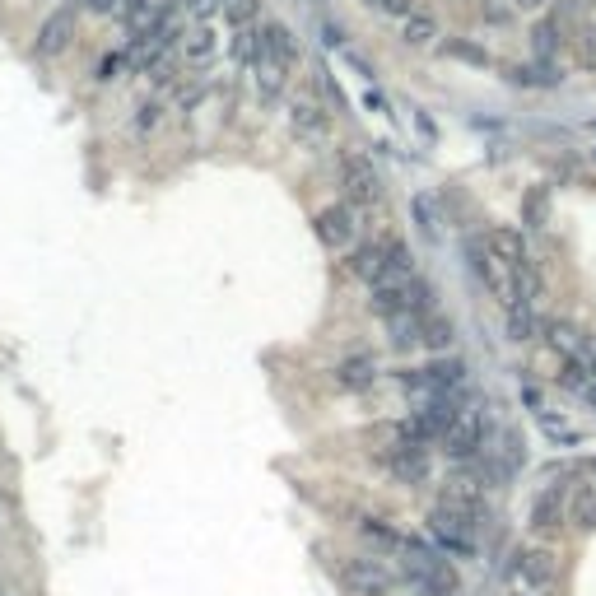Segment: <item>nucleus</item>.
Listing matches in <instances>:
<instances>
[{
  "label": "nucleus",
  "instance_id": "f257e3e1",
  "mask_svg": "<svg viewBox=\"0 0 596 596\" xmlns=\"http://www.w3.org/2000/svg\"><path fill=\"white\" fill-rule=\"evenodd\" d=\"M336 578L350 596H387L396 587V573L378 555H345L336 564Z\"/></svg>",
  "mask_w": 596,
  "mask_h": 596
},
{
  "label": "nucleus",
  "instance_id": "f03ea898",
  "mask_svg": "<svg viewBox=\"0 0 596 596\" xmlns=\"http://www.w3.org/2000/svg\"><path fill=\"white\" fill-rule=\"evenodd\" d=\"M424 531H429V541H434L443 555H461V559L475 555V517L457 513V508H443V503H438L434 513H429V522H424Z\"/></svg>",
  "mask_w": 596,
  "mask_h": 596
},
{
  "label": "nucleus",
  "instance_id": "7ed1b4c3",
  "mask_svg": "<svg viewBox=\"0 0 596 596\" xmlns=\"http://www.w3.org/2000/svg\"><path fill=\"white\" fill-rule=\"evenodd\" d=\"M340 187H345L350 205H382V196H387V182H382V173L373 168V159H368V154H359V149L340 154Z\"/></svg>",
  "mask_w": 596,
  "mask_h": 596
},
{
  "label": "nucleus",
  "instance_id": "20e7f679",
  "mask_svg": "<svg viewBox=\"0 0 596 596\" xmlns=\"http://www.w3.org/2000/svg\"><path fill=\"white\" fill-rule=\"evenodd\" d=\"M508 578H522V583H527L531 592H550V587L559 583V555H555V550H541V545L513 550Z\"/></svg>",
  "mask_w": 596,
  "mask_h": 596
},
{
  "label": "nucleus",
  "instance_id": "39448f33",
  "mask_svg": "<svg viewBox=\"0 0 596 596\" xmlns=\"http://www.w3.org/2000/svg\"><path fill=\"white\" fill-rule=\"evenodd\" d=\"M438 503H443V508H457V513H466V517H480L485 513V475L475 471V466L452 471L443 494H438Z\"/></svg>",
  "mask_w": 596,
  "mask_h": 596
},
{
  "label": "nucleus",
  "instance_id": "423d86ee",
  "mask_svg": "<svg viewBox=\"0 0 596 596\" xmlns=\"http://www.w3.org/2000/svg\"><path fill=\"white\" fill-rule=\"evenodd\" d=\"M312 229H317V243L322 247H331V252H350L354 233H359V215H354V205H326V210H317Z\"/></svg>",
  "mask_w": 596,
  "mask_h": 596
},
{
  "label": "nucleus",
  "instance_id": "0eeeda50",
  "mask_svg": "<svg viewBox=\"0 0 596 596\" xmlns=\"http://www.w3.org/2000/svg\"><path fill=\"white\" fill-rule=\"evenodd\" d=\"M485 447V415L480 410H461V420L452 424V434L443 438V452L452 461H475Z\"/></svg>",
  "mask_w": 596,
  "mask_h": 596
},
{
  "label": "nucleus",
  "instance_id": "6e6552de",
  "mask_svg": "<svg viewBox=\"0 0 596 596\" xmlns=\"http://www.w3.org/2000/svg\"><path fill=\"white\" fill-rule=\"evenodd\" d=\"M75 28H80L75 10H52L47 19H42L38 38H33V52H38L42 61H56V56H61L70 42H75Z\"/></svg>",
  "mask_w": 596,
  "mask_h": 596
},
{
  "label": "nucleus",
  "instance_id": "1a4fd4ad",
  "mask_svg": "<svg viewBox=\"0 0 596 596\" xmlns=\"http://www.w3.org/2000/svg\"><path fill=\"white\" fill-rule=\"evenodd\" d=\"M350 275H354V280H364L368 289L387 285V275H392V252H387V238L354 247V252H350Z\"/></svg>",
  "mask_w": 596,
  "mask_h": 596
},
{
  "label": "nucleus",
  "instance_id": "9d476101",
  "mask_svg": "<svg viewBox=\"0 0 596 596\" xmlns=\"http://www.w3.org/2000/svg\"><path fill=\"white\" fill-rule=\"evenodd\" d=\"M289 131H294L303 145H322L331 136V112L322 103H312V98H298L294 108H289Z\"/></svg>",
  "mask_w": 596,
  "mask_h": 596
},
{
  "label": "nucleus",
  "instance_id": "9b49d317",
  "mask_svg": "<svg viewBox=\"0 0 596 596\" xmlns=\"http://www.w3.org/2000/svg\"><path fill=\"white\" fill-rule=\"evenodd\" d=\"M559 522H569V494L559 485H550V489L536 494V503H531L527 527L536 531V536H550V531H559Z\"/></svg>",
  "mask_w": 596,
  "mask_h": 596
},
{
  "label": "nucleus",
  "instance_id": "f8f14e48",
  "mask_svg": "<svg viewBox=\"0 0 596 596\" xmlns=\"http://www.w3.org/2000/svg\"><path fill=\"white\" fill-rule=\"evenodd\" d=\"M387 471H392L396 485H410V489L429 485V475H434L429 447H401V452H392V457H387Z\"/></svg>",
  "mask_w": 596,
  "mask_h": 596
},
{
  "label": "nucleus",
  "instance_id": "ddd939ff",
  "mask_svg": "<svg viewBox=\"0 0 596 596\" xmlns=\"http://www.w3.org/2000/svg\"><path fill=\"white\" fill-rule=\"evenodd\" d=\"M126 28L136 33V38H149V33H159L168 28V14H173V0H126Z\"/></svg>",
  "mask_w": 596,
  "mask_h": 596
},
{
  "label": "nucleus",
  "instance_id": "4468645a",
  "mask_svg": "<svg viewBox=\"0 0 596 596\" xmlns=\"http://www.w3.org/2000/svg\"><path fill=\"white\" fill-rule=\"evenodd\" d=\"M485 247L508 266V271H517V266H527L531 261L527 238H522V229H513V224H494V229L485 233Z\"/></svg>",
  "mask_w": 596,
  "mask_h": 596
},
{
  "label": "nucleus",
  "instance_id": "2eb2a0df",
  "mask_svg": "<svg viewBox=\"0 0 596 596\" xmlns=\"http://www.w3.org/2000/svg\"><path fill=\"white\" fill-rule=\"evenodd\" d=\"M261 56L266 61H275V66H294L298 61V42H294V33H289L280 19H271V24H261ZM257 56V61H261Z\"/></svg>",
  "mask_w": 596,
  "mask_h": 596
},
{
  "label": "nucleus",
  "instance_id": "dca6fc26",
  "mask_svg": "<svg viewBox=\"0 0 596 596\" xmlns=\"http://www.w3.org/2000/svg\"><path fill=\"white\" fill-rule=\"evenodd\" d=\"M378 382V359L373 354H350L336 364V387L340 392H368Z\"/></svg>",
  "mask_w": 596,
  "mask_h": 596
},
{
  "label": "nucleus",
  "instance_id": "f3484780",
  "mask_svg": "<svg viewBox=\"0 0 596 596\" xmlns=\"http://www.w3.org/2000/svg\"><path fill=\"white\" fill-rule=\"evenodd\" d=\"M569 527L596 531V480H578L569 489Z\"/></svg>",
  "mask_w": 596,
  "mask_h": 596
},
{
  "label": "nucleus",
  "instance_id": "a211bd4d",
  "mask_svg": "<svg viewBox=\"0 0 596 596\" xmlns=\"http://www.w3.org/2000/svg\"><path fill=\"white\" fill-rule=\"evenodd\" d=\"M559 19L555 14H541V19H536V24H531V52H536V61H555L559 56V47H564V38H559Z\"/></svg>",
  "mask_w": 596,
  "mask_h": 596
},
{
  "label": "nucleus",
  "instance_id": "6ab92c4d",
  "mask_svg": "<svg viewBox=\"0 0 596 596\" xmlns=\"http://www.w3.org/2000/svg\"><path fill=\"white\" fill-rule=\"evenodd\" d=\"M410 583L420 587L424 596H457V569L447 564V559H438V564H429V569H420Z\"/></svg>",
  "mask_w": 596,
  "mask_h": 596
},
{
  "label": "nucleus",
  "instance_id": "aec40b11",
  "mask_svg": "<svg viewBox=\"0 0 596 596\" xmlns=\"http://www.w3.org/2000/svg\"><path fill=\"white\" fill-rule=\"evenodd\" d=\"M541 336H545V345H550L555 354L573 359V354H583V336H587V331H578L573 322H545Z\"/></svg>",
  "mask_w": 596,
  "mask_h": 596
},
{
  "label": "nucleus",
  "instance_id": "412c9836",
  "mask_svg": "<svg viewBox=\"0 0 596 596\" xmlns=\"http://www.w3.org/2000/svg\"><path fill=\"white\" fill-rule=\"evenodd\" d=\"M359 536H364L368 545L387 550V555H401V545H406V536H401L392 522H382V517H359Z\"/></svg>",
  "mask_w": 596,
  "mask_h": 596
},
{
  "label": "nucleus",
  "instance_id": "4be33fe9",
  "mask_svg": "<svg viewBox=\"0 0 596 596\" xmlns=\"http://www.w3.org/2000/svg\"><path fill=\"white\" fill-rule=\"evenodd\" d=\"M508 80L527 84V89H559L564 75H559L555 61H536V66H513V70H508Z\"/></svg>",
  "mask_w": 596,
  "mask_h": 596
},
{
  "label": "nucleus",
  "instance_id": "5701e85b",
  "mask_svg": "<svg viewBox=\"0 0 596 596\" xmlns=\"http://www.w3.org/2000/svg\"><path fill=\"white\" fill-rule=\"evenodd\" d=\"M387 336H392V350H420V345H424V317L401 312V317L387 322Z\"/></svg>",
  "mask_w": 596,
  "mask_h": 596
},
{
  "label": "nucleus",
  "instance_id": "b1692460",
  "mask_svg": "<svg viewBox=\"0 0 596 596\" xmlns=\"http://www.w3.org/2000/svg\"><path fill=\"white\" fill-rule=\"evenodd\" d=\"M182 56H187V66H210L219 56V38L210 33V28H191L187 33V42H182Z\"/></svg>",
  "mask_w": 596,
  "mask_h": 596
},
{
  "label": "nucleus",
  "instance_id": "393cba45",
  "mask_svg": "<svg viewBox=\"0 0 596 596\" xmlns=\"http://www.w3.org/2000/svg\"><path fill=\"white\" fill-rule=\"evenodd\" d=\"M401 42H406V47H434L438 42V19L434 14H424V10H415L410 19H401Z\"/></svg>",
  "mask_w": 596,
  "mask_h": 596
},
{
  "label": "nucleus",
  "instance_id": "a878e982",
  "mask_svg": "<svg viewBox=\"0 0 596 596\" xmlns=\"http://www.w3.org/2000/svg\"><path fill=\"white\" fill-rule=\"evenodd\" d=\"M559 387H564V392H583L587 396V387H596V364L587 359V354H573V359H564Z\"/></svg>",
  "mask_w": 596,
  "mask_h": 596
},
{
  "label": "nucleus",
  "instance_id": "bb28decb",
  "mask_svg": "<svg viewBox=\"0 0 596 596\" xmlns=\"http://www.w3.org/2000/svg\"><path fill=\"white\" fill-rule=\"evenodd\" d=\"M508 308V340H517V345H527L536 331H541V322H536V308H527V303H517V298H508L503 303Z\"/></svg>",
  "mask_w": 596,
  "mask_h": 596
},
{
  "label": "nucleus",
  "instance_id": "cd10ccee",
  "mask_svg": "<svg viewBox=\"0 0 596 596\" xmlns=\"http://www.w3.org/2000/svg\"><path fill=\"white\" fill-rule=\"evenodd\" d=\"M452 340H457V326L447 322L443 312H429V317H424V350H452Z\"/></svg>",
  "mask_w": 596,
  "mask_h": 596
},
{
  "label": "nucleus",
  "instance_id": "c85d7f7f",
  "mask_svg": "<svg viewBox=\"0 0 596 596\" xmlns=\"http://www.w3.org/2000/svg\"><path fill=\"white\" fill-rule=\"evenodd\" d=\"M280 89H285V66H275V61L261 56V61H257V94H261V103H275Z\"/></svg>",
  "mask_w": 596,
  "mask_h": 596
},
{
  "label": "nucleus",
  "instance_id": "c756f323",
  "mask_svg": "<svg viewBox=\"0 0 596 596\" xmlns=\"http://www.w3.org/2000/svg\"><path fill=\"white\" fill-rule=\"evenodd\" d=\"M415 224H420L424 238H438L443 233V219H438V205L429 196H415Z\"/></svg>",
  "mask_w": 596,
  "mask_h": 596
},
{
  "label": "nucleus",
  "instance_id": "7c9ffc66",
  "mask_svg": "<svg viewBox=\"0 0 596 596\" xmlns=\"http://www.w3.org/2000/svg\"><path fill=\"white\" fill-rule=\"evenodd\" d=\"M159 122H163V103H159V98H145V103L136 108V136L140 140L154 136V131H159Z\"/></svg>",
  "mask_w": 596,
  "mask_h": 596
},
{
  "label": "nucleus",
  "instance_id": "2f4dec72",
  "mask_svg": "<svg viewBox=\"0 0 596 596\" xmlns=\"http://www.w3.org/2000/svg\"><path fill=\"white\" fill-rule=\"evenodd\" d=\"M257 10H261V0H224V10H219V14H224L233 28H252Z\"/></svg>",
  "mask_w": 596,
  "mask_h": 596
},
{
  "label": "nucleus",
  "instance_id": "473e14b6",
  "mask_svg": "<svg viewBox=\"0 0 596 596\" xmlns=\"http://www.w3.org/2000/svg\"><path fill=\"white\" fill-rule=\"evenodd\" d=\"M443 52L452 56V61H471V66H489V52H485V47H475V42L452 38V42H443Z\"/></svg>",
  "mask_w": 596,
  "mask_h": 596
},
{
  "label": "nucleus",
  "instance_id": "72a5a7b5",
  "mask_svg": "<svg viewBox=\"0 0 596 596\" xmlns=\"http://www.w3.org/2000/svg\"><path fill=\"white\" fill-rule=\"evenodd\" d=\"M522 219H527V229H541V219H545V191L541 187L527 191V201H522Z\"/></svg>",
  "mask_w": 596,
  "mask_h": 596
},
{
  "label": "nucleus",
  "instance_id": "f704fd0d",
  "mask_svg": "<svg viewBox=\"0 0 596 596\" xmlns=\"http://www.w3.org/2000/svg\"><path fill=\"white\" fill-rule=\"evenodd\" d=\"M364 5L378 14H392V19H410L415 14V0H364Z\"/></svg>",
  "mask_w": 596,
  "mask_h": 596
},
{
  "label": "nucleus",
  "instance_id": "c9c22d12",
  "mask_svg": "<svg viewBox=\"0 0 596 596\" xmlns=\"http://www.w3.org/2000/svg\"><path fill=\"white\" fill-rule=\"evenodd\" d=\"M122 70H126V56H122V52H112V56H103V66H98V80H103V84L122 80Z\"/></svg>",
  "mask_w": 596,
  "mask_h": 596
},
{
  "label": "nucleus",
  "instance_id": "e433bc0d",
  "mask_svg": "<svg viewBox=\"0 0 596 596\" xmlns=\"http://www.w3.org/2000/svg\"><path fill=\"white\" fill-rule=\"evenodd\" d=\"M317 84H322V94L331 98V108H345V94H340V84L326 75V70H317Z\"/></svg>",
  "mask_w": 596,
  "mask_h": 596
},
{
  "label": "nucleus",
  "instance_id": "4c0bfd02",
  "mask_svg": "<svg viewBox=\"0 0 596 596\" xmlns=\"http://www.w3.org/2000/svg\"><path fill=\"white\" fill-rule=\"evenodd\" d=\"M84 10L89 14H117V10H126V0H84Z\"/></svg>",
  "mask_w": 596,
  "mask_h": 596
},
{
  "label": "nucleus",
  "instance_id": "58836bf2",
  "mask_svg": "<svg viewBox=\"0 0 596 596\" xmlns=\"http://www.w3.org/2000/svg\"><path fill=\"white\" fill-rule=\"evenodd\" d=\"M583 61L587 66H596V28H587L583 33Z\"/></svg>",
  "mask_w": 596,
  "mask_h": 596
},
{
  "label": "nucleus",
  "instance_id": "ea45409f",
  "mask_svg": "<svg viewBox=\"0 0 596 596\" xmlns=\"http://www.w3.org/2000/svg\"><path fill=\"white\" fill-rule=\"evenodd\" d=\"M489 24H508V19H513V14H508V10H499V5H489Z\"/></svg>",
  "mask_w": 596,
  "mask_h": 596
},
{
  "label": "nucleus",
  "instance_id": "a19ab883",
  "mask_svg": "<svg viewBox=\"0 0 596 596\" xmlns=\"http://www.w3.org/2000/svg\"><path fill=\"white\" fill-rule=\"evenodd\" d=\"M583 354H587V359H592V364H596V331H587V336H583Z\"/></svg>",
  "mask_w": 596,
  "mask_h": 596
},
{
  "label": "nucleus",
  "instance_id": "79ce46f5",
  "mask_svg": "<svg viewBox=\"0 0 596 596\" xmlns=\"http://www.w3.org/2000/svg\"><path fill=\"white\" fill-rule=\"evenodd\" d=\"M517 10H545V5H550V0H513Z\"/></svg>",
  "mask_w": 596,
  "mask_h": 596
},
{
  "label": "nucleus",
  "instance_id": "37998d69",
  "mask_svg": "<svg viewBox=\"0 0 596 596\" xmlns=\"http://www.w3.org/2000/svg\"><path fill=\"white\" fill-rule=\"evenodd\" d=\"M587 406H596V387H587Z\"/></svg>",
  "mask_w": 596,
  "mask_h": 596
},
{
  "label": "nucleus",
  "instance_id": "c03bdc74",
  "mask_svg": "<svg viewBox=\"0 0 596 596\" xmlns=\"http://www.w3.org/2000/svg\"><path fill=\"white\" fill-rule=\"evenodd\" d=\"M587 471H592V480H596V457H592V461H587Z\"/></svg>",
  "mask_w": 596,
  "mask_h": 596
},
{
  "label": "nucleus",
  "instance_id": "a18cd8bd",
  "mask_svg": "<svg viewBox=\"0 0 596 596\" xmlns=\"http://www.w3.org/2000/svg\"><path fill=\"white\" fill-rule=\"evenodd\" d=\"M0 517H5V503H0Z\"/></svg>",
  "mask_w": 596,
  "mask_h": 596
},
{
  "label": "nucleus",
  "instance_id": "49530a36",
  "mask_svg": "<svg viewBox=\"0 0 596 596\" xmlns=\"http://www.w3.org/2000/svg\"><path fill=\"white\" fill-rule=\"evenodd\" d=\"M587 5H592V10H596V0H587Z\"/></svg>",
  "mask_w": 596,
  "mask_h": 596
},
{
  "label": "nucleus",
  "instance_id": "de8ad7c7",
  "mask_svg": "<svg viewBox=\"0 0 596 596\" xmlns=\"http://www.w3.org/2000/svg\"><path fill=\"white\" fill-rule=\"evenodd\" d=\"M513 596H527V592H513Z\"/></svg>",
  "mask_w": 596,
  "mask_h": 596
}]
</instances>
